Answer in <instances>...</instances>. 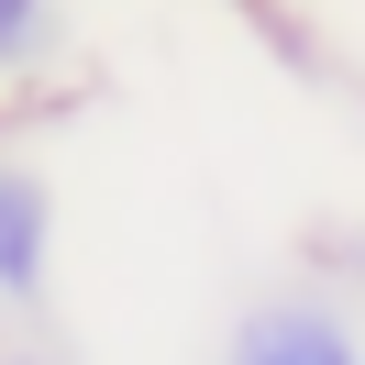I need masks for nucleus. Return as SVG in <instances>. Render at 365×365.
Returning a JSON list of instances; mask_svg holds the SVG:
<instances>
[{
    "label": "nucleus",
    "instance_id": "nucleus-1",
    "mask_svg": "<svg viewBox=\"0 0 365 365\" xmlns=\"http://www.w3.org/2000/svg\"><path fill=\"white\" fill-rule=\"evenodd\" d=\"M232 365H365V354L321 299H266L232 321Z\"/></svg>",
    "mask_w": 365,
    "mask_h": 365
},
{
    "label": "nucleus",
    "instance_id": "nucleus-2",
    "mask_svg": "<svg viewBox=\"0 0 365 365\" xmlns=\"http://www.w3.org/2000/svg\"><path fill=\"white\" fill-rule=\"evenodd\" d=\"M45 178H23V166H0V299H34L45 288Z\"/></svg>",
    "mask_w": 365,
    "mask_h": 365
},
{
    "label": "nucleus",
    "instance_id": "nucleus-3",
    "mask_svg": "<svg viewBox=\"0 0 365 365\" xmlns=\"http://www.w3.org/2000/svg\"><path fill=\"white\" fill-rule=\"evenodd\" d=\"M34 34H45V0H0V67L34 56Z\"/></svg>",
    "mask_w": 365,
    "mask_h": 365
},
{
    "label": "nucleus",
    "instance_id": "nucleus-4",
    "mask_svg": "<svg viewBox=\"0 0 365 365\" xmlns=\"http://www.w3.org/2000/svg\"><path fill=\"white\" fill-rule=\"evenodd\" d=\"M11 365H67V354H11Z\"/></svg>",
    "mask_w": 365,
    "mask_h": 365
}]
</instances>
